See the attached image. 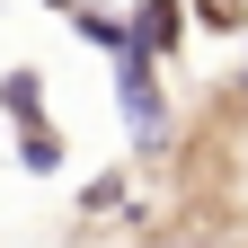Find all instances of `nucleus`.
<instances>
[{
    "instance_id": "obj_1",
    "label": "nucleus",
    "mask_w": 248,
    "mask_h": 248,
    "mask_svg": "<svg viewBox=\"0 0 248 248\" xmlns=\"http://www.w3.org/2000/svg\"><path fill=\"white\" fill-rule=\"evenodd\" d=\"M186 0H142V9H133V53H124V62H160V53H177V36H186Z\"/></svg>"
},
{
    "instance_id": "obj_2",
    "label": "nucleus",
    "mask_w": 248,
    "mask_h": 248,
    "mask_svg": "<svg viewBox=\"0 0 248 248\" xmlns=\"http://www.w3.org/2000/svg\"><path fill=\"white\" fill-rule=\"evenodd\" d=\"M0 107H9L27 133H45V80L36 71H9V80H0Z\"/></svg>"
},
{
    "instance_id": "obj_3",
    "label": "nucleus",
    "mask_w": 248,
    "mask_h": 248,
    "mask_svg": "<svg viewBox=\"0 0 248 248\" xmlns=\"http://www.w3.org/2000/svg\"><path fill=\"white\" fill-rule=\"evenodd\" d=\"M195 18L213 36H248V0H195Z\"/></svg>"
}]
</instances>
